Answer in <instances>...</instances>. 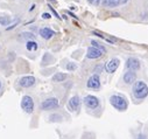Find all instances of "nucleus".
<instances>
[{
  "label": "nucleus",
  "instance_id": "1",
  "mask_svg": "<svg viewBox=\"0 0 148 139\" xmlns=\"http://www.w3.org/2000/svg\"><path fill=\"white\" fill-rule=\"evenodd\" d=\"M133 95L137 99H145L148 96V86L143 81H137L133 84Z\"/></svg>",
  "mask_w": 148,
  "mask_h": 139
},
{
  "label": "nucleus",
  "instance_id": "2",
  "mask_svg": "<svg viewBox=\"0 0 148 139\" xmlns=\"http://www.w3.org/2000/svg\"><path fill=\"white\" fill-rule=\"evenodd\" d=\"M110 103L114 109L119 111H125L127 109V100L119 95H113L110 97Z\"/></svg>",
  "mask_w": 148,
  "mask_h": 139
},
{
  "label": "nucleus",
  "instance_id": "3",
  "mask_svg": "<svg viewBox=\"0 0 148 139\" xmlns=\"http://www.w3.org/2000/svg\"><path fill=\"white\" fill-rule=\"evenodd\" d=\"M58 105H59V102H58L57 98H55V97H49V98L44 99L43 102L41 103L40 108H41V110L47 111V110H54V109L58 108Z\"/></svg>",
  "mask_w": 148,
  "mask_h": 139
},
{
  "label": "nucleus",
  "instance_id": "4",
  "mask_svg": "<svg viewBox=\"0 0 148 139\" xmlns=\"http://www.w3.org/2000/svg\"><path fill=\"white\" fill-rule=\"evenodd\" d=\"M21 108L24 112H27V113H32L34 111V100L30 96L26 95V96H23L22 99H21Z\"/></svg>",
  "mask_w": 148,
  "mask_h": 139
},
{
  "label": "nucleus",
  "instance_id": "5",
  "mask_svg": "<svg viewBox=\"0 0 148 139\" xmlns=\"http://www.w3.org/2000/svg\"><path fill=\"white\" fill-rule=\"evenodd\" d=\"M83 102H84L86 108L91 109V110H94V109H97L98 106H99V99H98L96 96H93V95L85 96L84 99H83Z\"/></svg>",
  "mask_w": 148,
  "mask_h": 139
},
{
  "label": "nucleus",
  "instance_id": "6",
  "mask_svg": "<svg viewBox=\"0 0 148 139\" xmlns=\"http://www.w3.org/2000/svg\"><path fill=\"white\" fill-rule=\"evenodd\" d=\"M86 86H88L89 89H94V90H98V89H99V88H100V78H99V75L93 74L92 76L88 80Z\"/></svg>",
  "mask_w": 148,
  "mask_h": 139
},
{
  "label": "nucleus",
  "instance_id": "7",
  "mask_svg": "<svg viewBox=\"0 0 148 139\" xmlns=\"http://www.w3.org/2000/svg\"><path fill=\"white\" fill-rule=\"evenodd\" d=\"M68 108L70 111H78L81 108V98L77 95L72 96L68 102Z\"/></svg>",
  "mask_w": 148,
  "mask_h": 139
},
{
  "label": "nucleus",
  "instance_id": "8",
  "mask_svg": "<svg viewBox=\"0 0 148 139\" xmlns=\"http://www.w3.org/2000/svg\"><path fill=\"white\" fill-rule=\"evenodd\" d=\"M119 65H120V61H119L118 59L110 60V61L106 63V65H105V70H106V72H108V74L114 72V71L118 69Z\"/></svg>",
  "mask_w": 148,
  "mask_h": 139
},
{
  "label": "nucleus",
  "instance_id": "9",
  "mask_svg": "<svg viewBox=\"0 0 148 139\" xmlns=\"http://www.w3.org/2000/svg\"><path fill=\"white\" fill-rule=\"evenodd\" d=\"M35 82H36V80H35L34 76H24V77L20 78L19 85L22 86V88H30L35 84Z\"/></svg>",
  "mask_w": 148,
  "mask_h": 139
},
{
  "label": "nucleus",
  "instance_id": "10",
  "mask_svg": "<svg viewBox=\"0 0 148 139\" xmlns=\"http://www.w3.org/2000/svg\"><path fill=\"white\" fill-rule=\"evenodd\" d=\"M125 66H126L127 69L135 71V70H138L140 68V61L138 59H135V57H130V59H127Z\"/></svg>",
  "mask_w": 148,
  "mask_h": 139
},
{
  "label": "nucleus",
  "instance_id": "11",
  "mask_svg": "<svg viewBox=\"0 0 148 139\" xmlns=\"http://www.w3.org/2000/svg\"><path fill=\"white\" fill-rule=\"evenodd\" d=\"M103 56V52L99 49H97L94 47H90L88 48V52H86V57L88 59H99Z\"/></svg>",
  "mask_w": 148,
  "mask_h": 139
},
{
  "label": "nucleus",
  "instance_id": "12",
  "mask_svg": "<svg viewBox=\"0 0 148 139\" xmlns=\"http://www.w3.org/2000/svg\"><path fill=\"white\" fill-rule=\"evenodd\" d=\"M137 80V72L133 70H128L124 74V82L126 84H133Z\"/></svg>",
  "mask_w": 148,
  "mask_h": 139
},
{
  "label": "nucleus",
  "instance_id": "13",
  "mask_svg": "<svg viewBox=\"0 0 148 139\" xmlns=\"http://www.w3.org/2000/svg\"><path fill=\"white\" fill-rule=\"evenodd\" d=\"M40 35H41V37H43L44 40H49L55 35V32L53 29H50V28H48V27H44V28L40 29Z\"/></svg>",
  "mask_w": 148,
  "mask_h": 139
},
{
  "label": "nucleus",
  "instance_id": "14",
  "mask_svg": "<svg viewBox=\"0 0 148 139\" xmlns=\"http://www.w3.org/2000/svg\"><path fill=\"white\" fill-rule=\"evenodd\" d=\"M127 3V0H103V4L110 7H117L119 5H124Z\"/></svg>",
  "mask_w": 148,
  "mask_h": 139
},
{
  "label": "nucleus",
  "instance_id": "15",
  "mask_svg": "<svg viewBox=\"0 0 148 139\" xmlns=\"http://www.w3.org/2000/svg\"><path fill=\"white\" fill-rule=\"evenodd\" d=\"M67 77H68V75H67V74L57 72V74H55L54 76H53V81H54V82H63V81L67 80Z\"/></svg>",
  "mask_w": 148,
  "mask_h": 139
},
{
  "label": "nucleus",
  "instance_id": "16",
  "mask_svg": "<svg viewBox=\"0 0 148 139\" xmlns=\"http://www.w3.org/2000/svg\"><path fill=\"white\" fill-rule=\"evenodd\" d=\"M26 48H27V50H29V52H35V50H38L39 46H38V42L32 40V41H27Z\"/></svg>",
  "mask_w": 148,
  "mask_h": 139
},
{
  "label": "nucleus",
  "instance_id": "17",
  "mask_svg": "<svg viewBox=\"0 0 148 139\" xmlns=\"http://www.w3.org/2000/svg\"><path fill=\"white\" fill-rule=\"evenodd\" d=\"M91 45H92V47H94V48H97V49H99V50H102L103 53H105L106 52V48L104 47V46H102L99 42H97V41H94V40H92L91 41Z\"/></svg>",
  "mask_w": 148,
  "mask_h": 139
},
{
  "label": "nucleus",
  "instance_id": "18",
  "mask_svg": "<svg viewBox=\"0 0 148 139\" xmlns=\"http://www.w3.org/2000/svg\"><path fill=\"white\" fill-rule=\"evenodd\" d=\"M11 21H12V19L9 17H0V25L1 26H7Z\"/></svg>",
  "mask_w": 148,
  "mask_h": 139
},
{
  "label": "nucleus",
  "instance_id": "19",
  "mask_svg": "<svg viewBox=\"0 0 148 139\" xmlns=\"http://www.w3.org/2000/svg\"><path fill=\"white\" fill-rule=\"evenodd\" d=\"M23 37H27V39H29V41H32L33 39H35V35L34 34H32V33H28V32H26V33H22L21 34Z\"/></svg>",
  "mask_w": 148,
  "mask_h": 139
},
{
  "label": "nucleus",
  "instance_id": "20",
  "mask_svg": "<svg viewBox=\"0 0 148 139\" xmlns=\"http://www.w3.org/2000/svg\"><path fill=\"white\" fill-rule=\"evenodd\" d=\"M67 69L72 71V70H76L77 69V66H76V63H68L67 65Z\"/></svg>",
  "mask_w": 148,
  "mask_h": 139
},
{
  "label": "nucleus",
  "instance_id": "21",
  "mask_svg": "<svg viewBox=\"0 0 148 139\" xmlns=\"http://www.w3.org/2000/svg\"><path fill=\"white\" fill-rule=\"evenodd\" d=\"M19 22H20V19L18 18V19H17V20H15V21H14L13 23H12V26H9V27H7V31H11V29H13V28H14V27L17 26V25H18Z\"/></svg>",
  "mask_w": 148,
  "mask_h": 139
},
{
  "label": "nucleus",
  "instance_id": "22",
  "mask_svg": "<svg viewBox=\"0 0 148 139\" xmlns=\"http://www.w3.org/2000/svg\"><path fill=\"white\" fill-rule=\"evenodd\" d=\"M88 1L91 4V5H93V6H98L100 4V0H88Z\"/></svg>",
  "mask_w": 148,
  "mask_h": 139
},
{
  "label": "nucleus",
  "instance_id": "23",
  "mask_svg": "<svg viewBox=\"0 0 148 139\" xmlns=\"http://www.w3.org/2000/svg\"><path fill=\"white\" fill-rule=\"evenodd\" d=\"M48 7H49V8H50V11H52V12H53V13H54V15H55V17H56V18H57V19H61V17H59V15H58V14H57V12H56V11H55V9H54V7H52V6H50V5H49V6H48Z\"/></svg>",
  "mask_w": 148,
  "mask_h": 139
},
{
  "label": "nucleus",
  "instance_id": "24",
  "mask_svg": "<svg viewBox=\"0 0 148 139\" xmlns=\"http://www.w3.org/2000/svg\"><path fill=\"white\" fill-rule=\"evenodd\" d=\"M42 18H43V19H50L52 15L49 14V13H43V14H42Z\"/></svg>",
  "mask_w": 148,
  "mask_h": 139
},
{
  "label": "nucleus",
  "instance_id": "25",
  "mask_svg": "<svg viewBox=\"0 0 148 139\" xmlns=\"http://www.w3.org/2000/svg\"><path fill=\"white\" fill-rule=\"evenodd\" d=\"M135 139H147V138H146V136H145V134L140 133V134H138V136H137V138H135Z\"/></svg>",
  "mask_w": 148,
  "mask_h": 139
},
{
  "label": "nucleus",
  "instance_id": "26",
  "mask_svg": "<svg viewBox=\"0 0 148 139\" xmlns=\"http://www.w3.org/2000/svg\"><path fill=\"white\" fill-rule=\"evenodd\" d=\"M99 71H102V67H97V69H96V72H97V75H98V72Z\"/></svg>",
  "mask_w": 148,
  "mask_h": 139
},
{
  "label": "nucleus",
  "instance_id": "27",
  "mask_svg": "<svg viewBox=\"0 0 148 139\" xmlns=\"http://www.w3.org/2000/svg\"><path fill=\"white\" fill-rule=\"evenodd\" d=\"M68 14H70V15H71V17H72V18H75V19H76V18H77V17H76V15H75V14H72V13H71V12H68Z\"/></svg>",
  "mask_w": 148,
  "mask_h": 139
},
{
  "label": "nucleus",
  "instance_id": "28",
  "mask_svg": "<svg viewBox=\"0 0 148 139\" xmlns=\"http://www.w3.org/2000/svg\"><path fill=\"white\" fill-rule=\"evenodd\" d=\"M34 7H35V5H32V7H30V9H29V11H33V9H34Z\"/></svg>",
  "mask_w": 148,
  "mask_h": 139
},
{
  "label": "nucleus",
  "instance_id": "29",
  "mask_svg": "<svg viewBox=\"0 0 148 139\" xmlns=\"http://www.w3.org/2000/svg\"><path fill=\"white\" fill-rule=\"evenodd\" d=\"M0 89H1V80H0Z\"/></svg>",
  "mask_w": 148,
  "mask_h": 139
},
{
  "label": "nucleus",
  "instance_id": "30",
  "mask_svg": "<svg viewBox=\"0 0 148 139\" xmlns=\"http://www.w3.org/2000/svg\"><path fill=\"white\" fill-rule=\"evenodd\" d=\"M52 1H54V3H55V1H56V0H52Z\"/></svg>",
  "mask_w": 148,
  "mask_h": 139
}]
</instances>
